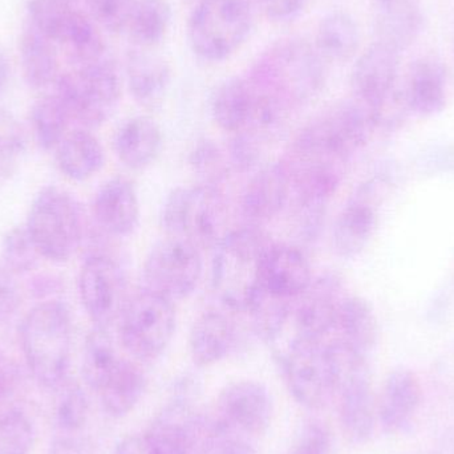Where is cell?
I'll return each instance as SVG.
<instances>
[{"label": "cell", "mask_w": 454, "mask_h": 454, "mask_svg": "<svg viewBox=\"0 0 454 454\" xmlns=\"http://www.w3.org/2000/svg\"><path fill=\"white\" fill-rule=\"evenodd\" d=\"M325 59L301 39H283L262 53L248 80L283 114L314 98L325 87Z\"/></svg>", "instance_id": "1"}, {"label": "cell", "mask_w": 454, "mask_h": 454, "mask_svg": "<svg viewBox=\"0 0 454 454\" xmlns=\"http://www.w3.org/2000/svg\"><path fill=\"white\" fill-rule=\"evenodd\" d=\"M270 238L256 226L229 231L215 248L212 287L225 309L247 314L261 293L262 262Z\"/></svg>", "instance_id": "2"}, {"label": "cell", "mask_w": 454, "mask_h": 454, "mask_svg": "<svg viewBox=\"0 0 454 454\" xmlns=\"http://www.w3.org/2000/svg\"><path fill=\"white\" fill-rule=\"evenodd\" d=\"M21 349L28 370L45 388L66 381L72 351V319L66 304L43 301L21 322Z\"/></svg>", "instance_id": "3"}, {"label": "cell", "mask_w": 454, "mask_h": 454, "mask_svg": "<svg viewBox=\"0 0 454 454\" xmlns=\"http://www.w3.org/2000/svg\"><path fill=\"white\" fill-rule=\"evenodd\" d=\"M161 225L167 237L215 250L229 234L225 199L213 186H178L165 200Z\"/></svg>", "instance_id": "4"}, {"label": "cell", "mask_w": 454, "mask_h": 454, "mask_svg": "<svg viewBox=\"0 0 454 454\" xmlns=\"http://www.w3.org/2000/svg\"><path fill=\"white\" fill-rule=\"evenodd\" d=\"M336 375L339 420L347 440L364 445L372 439L378 423V405L372 388L370 359L339 339L328 343Z\"/></svg>", "instance_id": "5"}, {"label": "cell", "mask_w": 454, "mask_h": 454, "mask_svg": "<svg viewBox=\"0 0 454 454\" xmlns=\"http://www.w3.org/2000/svg\"><path fill=\"white\" fill-rule=\"evenodd\" d=\"M375 129L372 116L364 106L355 98L339 101L309 121L291 148L347 165L357 151L367 145Z\"/></svg>", "instance_id": "6"}, {"label": "cell", "mask_w": 454, "mask_h": 454, "mask_svg": "<svg viewBox=\"0 0 454 454\" xmlns=\"http://www.w3.org/2000/svg\"><path fill=\"white\" fill-rule=\"evenodd\" d=\"M253 27L251 0H199L189 18V44L202 60L218 63L240 50Z\"/></svg>", "instance_id": "7"}, {"label": "cell", "mask_w": 454, "mask_h": 454, "mask_svg": "<svg viewBox=\"0 0 454 454\" xmlns=\"http://www.w3.org/2000/svg\"><path fill=\"white\" fill-rule=\"evenodd\" d=\"M122 84L116 66L108 58L60 74L55 92L66 104L72 121L92 129L108 121L121 100Z\"/></svg>", "instance_id": "8"}, {"label": "cell", "mask_w": 454, "mask_h": 454, "mask_svg": "<svg viewBox=\"0 0 454 454\" xmlns=\"http://www.w3.org/2000/svg\"><path fill=\"white\" fill-rule=\"evenodd\" d=\"M26 229L42 258L61 263L82 243V212L71 194L58 186H45L29 207Z\"/></svg>", "instance_id": "9"}, {"label": "cell", "mask_w": 454, "mask_h": 454, "mask_svg": "<svg viewBox=\"0 0 454 454\" xmlns=\"http://www.w3.org/2000/svg\"><path fill=\"white\" fill-rule=\"evenodd\" d=\"M177 328L170 299L144 288L128 299L119 319L120 340L138 360H154L169 347Z\"/></svg>", "instance_id": "10"}, {"label": "cell", "mask_w": 454, "mask_h": 454, "mask_svg": "<svg viewBox=\"0 0 454 454\" xmlns=\"http://www.w3.org/2000/svg\"><path fill=\"white\" fill-rule=\"evenodd\" d=\"M282 368L291 395L307 410H322L335 397V367L325 341L294 336Z\"/></svg>", "instance_id": "11"}, {"label": "cell", "mask_w": 454, "mask_h": 454, "mask_svg": "<svg viewBox=\"0 0 454 454\" xmlns=\"http://www.w3.org/2000/svg\"><path fill=\"white\" fill-rule=\"evenodd\" d=\"M201 275V251L185 240L170 237L151 248L143 269L146 290L173 301L193 294Z\"/></svg>", "instance_id": "12"}, {"label": "cell", "mask_w": 454, "mask_h": 454, "mask_svg": "<svg viewBox=\"0 0 454 454\" xmlns=\"http://www.w3.org/2000/svg\"><path fill=\"white\" fill-rule=\"evenodd\" d=\"M388 186L386 173H378L357 186L333 225V250L340 258H356L370 245L378 226L381 199Z\"/></svg>", "instance_id": "13"}, {"label": "cell", "mask_w": 454, "mask_h": 454, "mask_svg": "<svg viewBox=\"0 0 454 454\" xmlns=\"http://www.w3.org/2000/svg\"><path fill=\"white\" fill-rule=\"evenodd\" d=\"M82 307L95 327L109 330L127 304V282L119 264L103 254L85 259L79 275Z\"/></svg>", "instance_id": "14"}, {"label": "cell", "mask_w": 454, "mask_h": 454, "mask_svg": "<svg viewBox=\"0 0 454 454\" xmlns=\"http://www.w3.org/2000/svg\"><path fill=\"white\" fill-rule=\"evenodd\" d=\"M400 53L375 42L355 61L351 74L354 98L368 109L371 116L399 90Z\"/></svg>", "instance_id": "15"}, {"label": "cell", "mask_w": 454, "mask_h": 454, "mask_svg": "<svg viewBox=\"0 0 454 454\" xmlns=\"http://www.w3.org/2000/svg\"><path fill=\"white\" fill-rule=\"evenodd\" d=\"M217 411L218 419L232 431L262 436L271 426L274 402L264 384L238 380L227 384L221 391Z\"/></svg>", "instance_id": "16"}, {"label": "cell", "mask_w": 454, "mask_h": 454, "mask_svg": "<svg viewBox=\"0 0 454 454\" xmlns=\"http://www.w3.org/2000/svg\"><path fill=\"white\" fill-rule=\"evenodd\" d=\"M346 298L340 278L325 275L312 280L311 286L295 299L291 309V322L298 338L325 341L335 331L341 301Z\"/></svg>", "instance_id": "17"}, {"label": "cell", "mask_w": 454, "mask_h": 454, "mask_svg": "<svg viewBox=\"0 0 454 454\" xmlns=\"http://www.w3.org/2000/svg\"><path fill=\"white\" fill-rule=\"evenodd\" d=\"M423 404L420 379L408 368L389 372L381 388L378 421L389 436H402L411 431Z\"/></svg>", "instance_id": "18"}, {"label": "cell", "mask_w": 454, "mask_h": 454, "mask_svg": "<svg viewBox=\"0 0 454 454\" xmlns=\"http://www.w3.org/2000/svg\"><path fill=\"white\" fill-rule=\"evenodd\" d=\"M303 251L286 243H271L262 262L261 290L286 301L298 299L312 283Z\"/></svg>", "instance_id": "19"}, {"label": "cell", "mask_w": 454, "mask_h": 454, "mask_svg": "<svg viewBox=\"0 0 454 454\" xmlns=\"http://www.w3.org/2000/svg\"><path fill=\"white\" fill-rule=\"evenodd\" d=\"M291 193V178L283 161L262 167L246 185L242 215L250 226L263 225L280 215Z\"/></svg>", "instance_id": "20"}, {"label": "cell", "mask_w": 454, "mask_h": 454, "mask_svg": "<svg viewBox=\"0 0 454 454\" xmlns=\"http://www.w3.org/2000/svg\"><path fill=\"white\" fill-rule=\"evenodd\" d=\"M93 215L98 225L114 237L132 234L140 223V201L135 185L122 177L104 183L93 201Z\"/></svg>", "instance_id": "21"}, {"label": "cell", "mask_w": 454, "mask_h": 454, "mask_svg": "<svg viewBox=\"0 0 454 454\" xmlns=\"http://www.w3.org/2000/svg\"><path fill=\"white\" fill-rule=\"evenodd\" d=\"M376 42L403 52L420 36L424 26L420 0H372Z\"/></svg>", "instance_id": "22"}, {"label": "cell", "mask_w": 454, "mask_h": 454, "mask_svg": "<svg viewBox=\"0 0 454 454\" xmlns=\"http://www.w3.org/2000/svg\"><path fill=\"white\" fill-rule=\"evenodd\" d=\"M408 108L419 116H436L447 106V69L436 56L411 64L403 87Z\"/></svg>", "instance_id": "23"}, {"label": "cell", "mask_w": 454, "mask_h": 454, "mask_svg": "<svg viewBox=\"0 0 454 454\" xmlns=\"http://www.w3.org/2000/svg\"><path fill=\"white\" fill-rule=\"evenodd\" d=\"M128 88L141 106H161L172 82L169 63L162 56L145 48L130 51L125 61Z\"/></svg>", "instance_id": "24"}, {"label": "cell", "mask_w": 454, "mask_h": 454, "mask_svg": "<svg viewBox=\"0 0 454 454\" xmlns=\"http://www.w3.org/2000/svg\"><path fill=\"white\" fill-rule=\"evenodd\" d=\"M210 109L215 124L234 135L253 125L259 111V95L248 77H230L215 87Z\"/></svg>", "instance_id": "25"}, {"label": "cell", "mask_w": 454, "mask_h": 454, "mask_svg": "<svg viewBox=\"0 0 454 454\" xmlns=\"http://www.w3.org/2000/svg\"><path fill=\"white\" fill-rule=\"evenodd\" d=\"M114 152L120 161L132 170L151 167L161 153L162 130L149 116L125 120L114 135Z\"/></svg>", "instance_id": "26"}, {"label": "cell", "mask_w": 454, "mask_h": 454, "mask_svg": "<svg viewBox=\"0 0 454 454\" xmlns=\"http://www.w3.org/2000/svg\"><path fill=\"white\" fill-rule=\"evenodd\" d=\"M235 344L237 328L223 312H204L192 325L189 348L197 367L217 364L234 349Z\"/></svg>", "instance_id": "27"}, {"label": "cell", "mask_w": 454, "mask_h": 454, "mask_svg": "<svg viewBox=\"0 0 454 454\" xmlns=\"http://www.w3.org/2000/svg\"><path fill=\"white\" fill-rule=\"evenodd\" d=\"M19 58L24 80L34 90L52 87L60 77L58 45L31 23L21 32Z\"/></svg>", "instance_id": "28"}, {"label": "cell", "mask_w": 454, "mask_h": 454, "mask_svg": "<svg viewBox=\"0 0 454 454\" xmlns=\"http://www.w3.org/2000/svg\"><path fill=\"white\" fill-rule=\"evenodd\" d=\"M339 340L370 359L379 343V320L372 304L362 296H346L336 319Z\"/></svg>", "instance_id": "29"}, {"label": "cell", "mask_w": 454, "mask_h": 454, "mask_svg": "<svg viewBox=\"0 0 454 454\" xmlns=\"http://www.w3.org/2000/svg\"><path fill=\"white\" fill-rule=\"evenodd\" d=\"M56 151V162L69 180L82 183L103 169L106 153L98 138L85 128L67 133Z\"/></svg>", "instance_id": "30"}, {"label": "cell", "mask_w": 454, "mask_h": 454, "mask_svg": "<svg viewBox=\"0 0 454 454\" xmlns=\"http://www.w3.org/2000/svg\"><path fill=\"white\" fill-rule=\"evenodd\" d=\"M145 373L136 363L121 359L111 378L101 387L100 399L106 415L121 419L129 415L145 394Z\"/></svg>", "instance_id": "31"}, {"label": "cell", "mask_w": 454, "mask_h": 454, "mask_svg": "<svg viewBox=\"0 0 454 454\" xmlns=\"http://www.w3.org/2000/svg\"><path fill=\"white\" fill-rule=\"evenodd\" d=\"M360 29L356 20L344 11L328 13L317 29L315 48L325 60L346 63L356 56Z\"/></svg>", "instance_id": "32"}, {"label": "cell", "mask_w": 454, "mask_h": 454, "mask_svg": "<svg viewBox=\"0 0 454 454\" xmlns=\"http://www.w3.org/2000/svg\"><path fill=\"white\" fill-rule=\"evenodd\" d=\"M196 413H178L165 408L143 434L146 454H193Z\"/></svg>", "instance_id": "33"}, {"label": "cell", "mask_w": 454, "mask_h": 454, "mask_svg": "<svg viewBox=\"0 0 454 454\" xmlns=\"http://www.w3.org/2000/svg\"><path fill=\"white\" fill-rule=\"evenodd\" d=\"M172 18L168 0H133L124 34L136 48L152 50L167 36Z\"/></svg>", "instance_id": "34"}, {"label": "cell", "mask_w": 454, "mask_h": 454, "mask_svg": "<svg viewBox=\"0 0 454 454\" xmlns=\"http://www.w3.org/2000/svg\"><path fill=\"white\" fill-rule=\"evenodd\" d=\"M71 114L58 93L43 96L31 109V125L43 151H55L68 133Z\"/></svg>", "instance_id": "35"}, {"label": "cell", "mask_w": 454, "mask_h": 454, "mask_svg": "<svg viewBox=\"0 0 454 454\" xmlns=\"http://www.w3.org/2000/svg\"><path fill=\"white\" fill-rule=\"evenodd\" d=\"M121 359L109 330L93 328L85 339L82 351V378L85 383L93 391H100Z\"/></svg>", "instance_id": "36"}, {"label": "cell", "mask_w": 454, "mask_h": 454, "mask_svg": "<svg viewBox=\"0 0 454 454\" xmlns=\"http://www.w3.org/2000/svg\"><path fill=\"white\" fill-rule=\"evenodd\" d=\"M194 452L199 454H258L247 440L225 423L197 416L193 424Z\"/></svg>", "instance_id": "37"}, {"label": "cell", "mask_w": 454, "mask_h": 454, "mask_svg": "<svg viewBox=\"0 0 454 454\" xmlns=\"http://www.w3.org/2000/svg\"><path fill=\"white\" fill-rule=\"evenodd\" d=\"M293 303L294 301L277 298L261 290L247 314L254 331L262 340L272 344L283 335L291 320Z\"/></svg>", "instance_id": "38"}, {"label": "cell", "mask_w": 454, "mask_h": 454, "mask_svg": "<svg viewBox=\"0 0 454 454\" xmlns=\"http://www.w3.org/2000/svg\"><path fill=\"white\" fill-rule=\"evenodd\" d=\"M189 164L194 176L200 180V185L218 188L227 177L230 162L220 146L212 140H201L194 145L189 157Z\"/></svg>", "instance_id": "39"}, {"label": "cell", "mask_w": 454, "mask_h": 454, "mask_svg": "<svg viewBox=\"0 0 454 454\" xmlns=\"http://www.w3.org/2000/svg\"><path fill=\"white\" fill-rule=\"evenodd\" d=\"M40 256L26 226L12 227L2 240V263L15 275L26 274L37 266Z\"/></svg>", "instance_id": "40"}, {"label": "cell", "mask_w": 454, "mask_h": 454, "mask_svg": "<svg viewBox=\"0 0 454 454\" xmlns=\"http://www.w3.org/2000/svg\"><path fill=\"white\" fill-rule=\"evenodd\" d=\"M34 436V427L26 413L11 410L0 415V454H28Z\"/></svg>", "instance_id": "41"}, {"label": "cell", "mask_w": 454, "mask_h": 454, "mask_svg": "<svg viewBox=\"0 0 454 454\" xmlns=\"http://www.w3.org/2000/svg\"><path fill=\"white\" fill-rule=\"evenodd\" d=\"M63 392L60 394L56 410V420L61 431L76 432L87 423L88 399L84 389L77 383L61 384Z\"/></svg>", "instance_id": "42"}, {"label": "cell", "mask_w": 454, "mask_h": 454, "mask_svg": "<svg viewBox=\"0 0 454 454\" xmlns=\"http://www.w3.org/2000/svg\"><path fill=\"white\" fill-rule=\"evenodd\" d=\"M26 149V138L18 120L0 111V178L8 177Z\"/></svg>", "instance_id": "43"}, {"label": "cell", "mask_w": 454, "mask_h": 454, "mask_svg": "<svg viewBox=\"0 0 454 454\" xmlns=\"http://www.w3.org/2000/svg\"><path fill=\"white\" fill-rule=\"evenodd\" d=\"M333 432L327 424L317 419H306L299 424L293 444L291 454H333Z\"/></svg>", "instance_id": "44"}, {"label": "cell", "mask_w": 454, "mask_h": 454, "mask_svg": "<svg viewBox=\"0 0 454 454\" xmlns=\"http://www.w3.org/2000/svg\"><path fill=\"white\" fill-rule=\"evenodd\" d=\"M266 136L255 130L245 129L234 133L229 148L230 165L238 172H250L258 167L263 156Z\"/></svg>", "instance_id": "45"}, {"label": "cell", "mask_w": 454, "mask_h": 454, "mask_svg": "<svg viewBox=\"0 0 454 454\" xmlns=\"http://www.w3.org/2000/svg\"><path fill=\"white\" fill-rule=\"evenodd\" d=\"M90 16L106 31L125 32L133 0H85Z\"/></svg>", "instance_id": "46"}, {"label": "cell", "mask_w": 454, "mask_h": 454, "mask_svg": "<svg viewBox=\"0 0 454 454\" xmlns=\"http://www.w3.org/2000/svg\"><path fill=\"white\" fill-rule=\"evenodd\" d=\"M15 277L4 264L0 263V323L10 320L21 304L20 288Z\"/></svg>", "instance_id": "47"}, {"label": "cell", "mask_w": 454, "mask_h": 454, "mask_svg": "<svg viewBox=\"0 0 454 454\" xmlns=\"http://www.w3.org/2000/svg\"><path fill=\"white\" fill-rule=\"evenodd\" d=\"M256 3L267 18L286 21L301 12L306 0H256Z\"/></svg>", "instance_id": "48"}, {"label": "cell", "mask_w": 454, "mask_h": 454, "mask_svg": "<svg viewBox=\"0 0 454 454\" xmlns=\"http://www.w3.org/2000/svg\"><path fill=\"white\" fill-rule=\"evenodd\" d=\"M114 454H146L143 434H129L120 440L114 447Z\"/></svg>", "instance_id": "49"}, {"label": "cell", "mask_w": 454, "mask_h": 454, "mask_svg": "<svg viewBox=\"0 0 454 454\" xmlns=\"http://www.w3.org/2000/svg\"><path fill=\"white\" fill-rule=\"evenodd\" d=\"M48 454H82V448L74 440L68 437H59L53 440Z\"/></svg>", "instance_id": "50"}, {"label": "cell", "mask_w": 454, "mask_h": 454, "mask_svg": "<svg viewBox=\"0 0 454 454\" xmlns=\"http://www.w3.org/2000/svg\"><path fill=\"white\" fill-rule=\"evenodd\" d=\"M434 454H454V426L442 434Z\"/></svg>", "instance_id": "51"}, {"label": "cell", "mask_w": 454, "mask_h": 454, "mask_svg": "<svg viewBox=\"0 0 454 454\" xmlns=\"http://www.w3.org/2000/svg\"><path fill=\"white\" fill-rule=\"evenodd\" d=\"M10 61L5 56L4 51L0 48V95L7 88L8 80H10Z\"/></svg>", "instance_id": "52"}, {"label": "cell", "mask_w": 454, "mask_h": 454, "mask_svg": "<svg viewBox=\"0 0 454 454\" xmlns=\"http://www.w3.org/2000/svg\"><path fill=\"white\" fill-rule=\"evenodd\" d=\"M67 2L74 3V0H67Z\"/></svg>", "instance_id": "53"}]
</instances>
